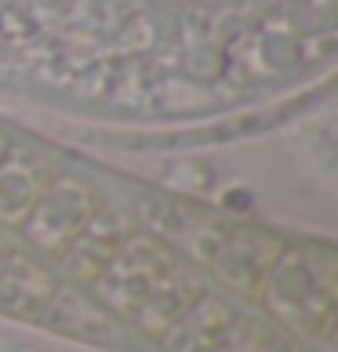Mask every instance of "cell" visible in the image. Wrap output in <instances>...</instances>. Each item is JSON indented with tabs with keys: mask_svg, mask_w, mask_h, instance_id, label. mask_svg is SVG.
Here are the masks:
<instances>
[{
	"mask_svg": "<svg viewBox=\"0 0 338 352\" xmlns=\"http://www.w3.org/2000/svg\"><path fill=\"white\" fill-rule=\"evenodd\" d=\"M233 320H237V309H233L222 294L204 291L186 316L164 334L160 345L167 352H218L222 338L233 327Z\"/></svg>",
	"mask_w": 338,
	"mask_h": 352,
	"instance_id": "cell-10",
	"label": "cell"
},
{
	"mask_svg": "<svg viewBox=\"0 0 338 352\" xmlns=\"http://www.w3.org/2000/svg\"><path fill=\"white\" fill-rule=\"evenodd\" d=\"M41 327H51L55 334L76 338V342H91V345H116L124 338V323H116L87 294V287H73V283H59L55 302L47 305Z\"/></svg>",
	"mask_w": 338,
	"mask_h": 352,
	"instance_id": "cell-8",
	"label": "cell"
},
{
	"mask_svg": "<svg viewBox=\"0 0 338 352\" xmlns=\"http://www.w3.org/2000/svg\"><path fill=\"white\" fill-rule=\"evenodd\" d=\"M59 171L36 149L15 146L11 142L8 156L0 160V232L15 229L25 221V214L33 211L36 197L47 189V182Z\"/></svg>",
	"mask_w": 338,
	"mask_h": 352,
	"instance_id": "cell-7",
	"label": "cell"
},
{
	"mask_svg": "<svg viewBox=\"0 0 338 352\" xmlns=\"http://www.w3.org/2000/svg\"><path fill=\"white\" fill-rule=\"evenodd\" d=\"M258 305L298 342L331 345L338 327V251L331 240H288L269 265Z\"/></svg>",
	"mask_w": 338,
	"mask_h": 352,
	"instance_id": "cell-1",
	"label": "cell"
},
{
	"mask_svg": "<svg viewBox=\"0 0 338 352\" xmlns=\"http://www.w3.org/2000/svg\"><path fill=\"white\" fill-rule=\"evenodd\" d=\"M8 149H11V138H8V131H4V127H0V160L8 156Z\"/></svg>",
	"mask_w": 338,
	"mask_h": 352,
	"instance_id": "cell-11",
	"label": "cell"
},
{
	"mask_svg": "<svg viewBox=\"0 0 338 352\" xmlns=\"http://www.w3.org/2000/svg\"><path fill=\"white\" fill-rule=\"evenodd\" d=\"M11 254V243H8V236L4 232H0V265H4V258Z\"/></svg>",
	"mask_w": 338,
	"mask_h": 352,
	"instance_id": "cell-12",
	"label": "cell"
},
{
	"mask_svg": "<svg viewBox=\"0 0 338 352\" xmlns=\"http://www.w3.org/2000/svg\"><path fill=\"white\" fill-rule=\"evenodd\" d=\"M59 283V272L47 262L11 247V254L0 265V316L19 323H41L47 305L55 302Z\"/></svg>",
	"mask_w": 338,
	"mask_h": 352,
	"instance_id": "cell-6",
	"label": "cell"
},
{
	"mask_svg": "<svg viewBox=\"0 0 338 352\" xmlns=\"http://www.w3.org/2000/svg\"><path fill=\"white\" fill-rule=\"evenodd\" d=\"M131 232H135V221L127 218L120 207L102 204L84 226V232L70 243V251L55 262L59 280L73 283V287H87L102 269H106L109 258L124 247V240L131 236Z\"/></svg>",
	"mask_w": 338,
	"mask_h": 352,
	"instance_id": "cell-5",
	"label": "cell"
},
{
	"mask_svg": "<svg viewBox=\"0 0 338 352\" xmlns=\"http://www.w3.org/2000/svg\"><path fill=\"white\" fill-rule=\"evenodd\" d=\"M102 207V200L95 197V189L84 186L73 175H55L47 182V189L36 197L33 211L25 214V221L19 226V236L25 240V251L36 254L41 262L55 265L62 254L70 251V243L84 232V226L91 221Z\"/></svg>",
	"mask_w": 338,
	"mask_h": 352,
	"instance_id": "cell-3",
	"label": "cell"
},
{
	"mask_svg": "<svg viewBox=\"0 0 338 352\" xmlns=\"http://www.w3.org/2000/svg\"><path fill=\"white\" fill-rule=\"evenodd\" d=\"M204 291L207 287L200 280V269L193 262H186V258H178V262L171 265V272L164 276L160 291L153 294L146 302V309L131 320V327L142 338H149V342H164V334L186 316V312L193 309V302H197Z\"/></svg>",
	"mask_w": 338,
	"mask_h": 352,
	"instance_id": "cell-9",
	"label": "cell"
},
{
	"mask_svg": "<svg viewBox=\"0 0 338 352\" xmlns=\"http://www.w3.org/2000/svg\"><path fill=\"white\" fill-rule=\"evenodd\" d=\"M284 240L277 229H266V226H237L229 221V229L222 232V240L215 243L211 258H207V272L237 291L244 298H258V287H262L269 265L277 262V254L284 251Z\"/></svg>",
	"mask_w": 338,
	"mask_h": 352,
	"instance_id": "cell-4",
	"label": "cell"
},
{
	"mask_svg": "<svg viewBox=\"0 0 338 352\" xmlns=\"http://www.w3.org/2000/svg\"><path fill=\"white\" fill-rule=\"evenodd\" d=\"M178 262V254L167 247L164 240H157L149 229H135L124 240V247L116 251L106 269L87 283V294L109 312L116 323L131 327V320L138 316L146 302L160 291L164 276L171 272V265Z\"/></svg>",
	"mask_w": 338,
	"mask_h": 352,
	"instance_id": "cell-2",
	"label": "cell"
}]
</instances>
